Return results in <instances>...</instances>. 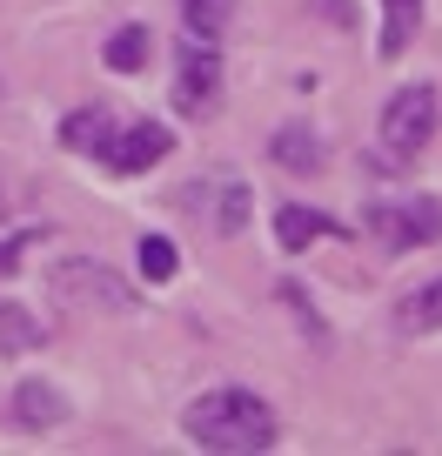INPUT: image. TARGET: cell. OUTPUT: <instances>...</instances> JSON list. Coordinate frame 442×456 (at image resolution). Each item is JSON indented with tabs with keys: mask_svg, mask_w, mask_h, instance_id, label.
Instances as JSON below:
<instances>
[{
	"mask_svg": "<svg viewBox=\"0 0 442 456\" xmlns=\"http://www.w3.org/2000/svg\"><path fill=\"white\" fill-rule=\"evenodd\" d=\"M181 429H188V443H201V450L255 456V450L275 443V410L255 396V389H208V396L188 403Z\"/></svg>",
	"mask_w": 442,
	"mask_h": 456,
	"instance_id": "cell-1",
	"label": "cell"
},
{
	"mask_svg": "<svg viewBox=\"0 0 442 456\" xmlns=\"http://www.w3.org/2000/svg\"><path fill=\"white\" fill-rule=\"evenodd\" d=\"M47 289H54V302H68V309H100V315L134 309V282L115 275L108 262H94V256H60L54 269H47Z\"/></svg>",
	"mask_w": 442,
	"mask_h": 456,
	"instance_id": "cell-2",
	"label": "cell"
},
{
	"mask_svg": "<svg viewBox=\"0 0 442 456\" xmlns=\"http://www.w3.org/2000/svg\"><path fill=\"white\" fill-rule=\"evenodd\" d=\"M362 228H369L389 256H402V248H429V242L442 235V201H436V195H389V201H369V208H362Z\"/></svg>",
	"mask_w": 442,
	"mask_h": 456,
	"instance_id": "cell-3",
	"label": "cell"
},
{
	"mask_svg": "<svg viewBox=\"0 0 442 456\" xmlns=\"http://www.w3.org/2000/svg\"><path fill=\"white\" fill-rule=\"evenodd\" d=\"M436 121H442V94L429 81L396 87L389 108H382V148H389V161H415L429 142H436Z\"/></svg>",
	"mask_w": 442,
	"mask_h": 456,
	"instance_id": "cell-4",
	"label": "cell"
},
{
	"mask_svg": "<svg viewBox=\"0 0 442 456\" xmlns=\"http://www.w3.org/2000/svg\"><path fill=\"white\" fill-rule=\"evenodd\" d=\"M174 208H181L188 222H201L208 235H242L255 201H248L242 175H195V182L174 188Z\"/></svg>",
	"mask_w": 442,
	"mask_h": 456,
	"instance_id": "cell-5",
	"label": "cell"
},
{
	"mask_svg": "<svg viewBox=\"0 0 442 456\" xmlns=\"http://www.w3.org/2000/svg\"><path fill=\"white\" fill-rule=\"evenodd\" d=\"M174 108L188 114V121H208L214 108H221V54H214V41H188L181 47V68H174Z\"/></svg>",
	"mask_w": 442,
	"mask_h": 456,
	"instance_id": "cell-6",
	"label": "cell"
},
{
	"mask_svg": "<svg viewBox=\"0 0 442 456\" xmlns=\"http://www.w3.org/2000/svg\"><path fill=\"white\" fill-rule=\"evenodd\" d=\"M168 148H174V134L161 128V121H134V128L115 134V148H108V168H115V175H148L155 161H168Z\"/></svg>",
	"mask_w": 442,
	"mask_h": 456,
	"instance_id": "cell-7",
	"label": "cell"
},
{
	"mask_svg": "<svg viewBox=\"0 0 442 456\" xmlns=\"http://www.w3.org/2000/svg\"><path fill=\"white\" fill-rule=\"evenodd\" d=\"M115 134H121V121H115L108 108H74L68 121H60V142H68L74 155H100V161H108Z\"/></svg>",
	"mask_w": 442,
	"mask_h": 456,
	"instance_id": "cell-8",
	"label": "cell"
},
{
	"mask_svg": "<svg viewBox=\"0 0 442 456\" xmlns=\"http://www.w3.org/2000/svg\"><path fill=\"white\" fill-rule=\"evenodd\" d=\"M328 235H342V222H328L322 208H301V201H288V208L275 215V242H282L288 256H301L309 242H328Z\"/></svg>",
	"mask_w": 442,
	"mask_h": 456,
	"instance_id": "cell-9",
	"label": "cell"
},
{
	"mask_svg": "<svg viewBox=\"0 0 442 456\" xmlns=\"http://www.w3.org/2000/svg\"><path fill=\"white\" fill-rule=\"evenodd\" d=\"M269 155L282 161L288 175H315V168H322V161H328V148H322V134H315V128H301V121H288V128H275Z\"/></svg>",
	"mask_w": 442,
	"mask_h": 456,
	"instance_id": "cell-10",
	"label": "cell"
},
{
	"mask_svg": "<svg viewBox=\"0 0 442 456\" xmlns=\"http://www.w3.org/2000/svg\"><path fill=\"white\" fill-rule=\"evenodd\" d=\"M14 416L28 429H54V423H68V396H60L54 383H20L14 389Z\"/></svg>",
	"mask_w": 442,
	"mask_h": 456,
	"instance_id": "cell-11",
	"label": "cell"
},
{
	"mask_svg": "<svg viewBox=\"0 0 442 456\" xmlns=\"http://www.w3.org/2000/svg\"><path fill=\"white\" fill-rule=\"evenodd\" d=\"M100 61H108L115 74H141L148 61H155V34H148V28H115L108 47H100Z\"/></svg>",
	"mask_w": 442,
	"mask_h": 456,
	"instance_id": "cell-12",
	"label": "cell"
},
{
	"mask_svg": "<svg viewBox=\"0 0 442 456\" xmlns=\"http://www.w3.org/2000/svg\"><path fill=\"white\" fill-rule=\"evenodd\" d=\"M415 28H422V0H382V61H396L402 47L415 41Z\"/></svg>",
	"mask_w": 442,
	"mask_h": 456,
	"instance_id": "cell-13",
	"label": "cell"
},
{
	"mask_svg": "<svg viewBox=\"0 0 442 456\" xmlns=\"http://www.w3.org/2000/svg\"><path fill=\"white\" fill-rule=\"evenodd\" d=\"M396 322L409 329V336H429V329H442V275H436V282H422L415 296H402Z\"/></svg>",
	"mask_w": 442,
	"mask_h": 456,
	"instance_id": "cell-14",
	"label": "cell"
},
{
	"mask_svg": "<svg viewBox=\"0 0 442 456\" xmlns=\"http://www.w3.org/2000/svg\"><path fill=\"white\" fill-rule=\"evenodd\" d=\"M134 262H141V282H174V269H181L168 235H141V242H134Z\"/></svg>",
	"mask_w": 442,
	"mask_h": 456,
	"instance_id": "cell-15",
	"label": "cell"
},
{
	"mask_svg": "<svg viewBox=\"0 0 442 456\" xmlns=\"http://www.w3.org/2000/svg\"><path fill=\"white\" fill-rule=\"evenodd\" d=\"M181 20H188V34L214 41V34L235 20V0H181Z\"/></svg>",
	"mask_w": 442,
	"mask_h": 456,
	"instance_id": "cell-16",
	"label": "cell"
},
{
	"mask_svg": "<svg viewBox=\"0 0 442 456\" xmlns=\"http://www.w3.org/2000/svg\"><path fill=\"white\" fill-rule=\"evenodd\" d=\"M0 342H7V356H20V349H34V342H41V322H28L14 302H0Z\"/></svg>",
	"mask_w": 442,
	"mask_h": 456,
	"instance_id": "cell-17",
	"label": "cell"
}]
</instances>
